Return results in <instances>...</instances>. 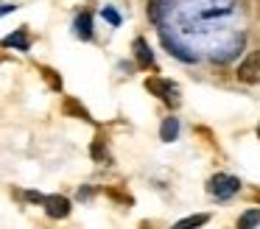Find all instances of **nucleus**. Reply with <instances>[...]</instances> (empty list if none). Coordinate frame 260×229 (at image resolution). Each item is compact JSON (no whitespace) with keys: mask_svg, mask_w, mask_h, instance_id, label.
Returning <instances> with one entry per match:
<instances>
[{"mask_svg":"<svg viewBox=\"0 0 260 229\" xmlns=\"http://www.w3.org/2000/svg\"><path fill=\"white\" fill-rule=\"evenodd\" d=\"M146 89H148V92H154L157 98H162L165 104L179 106V89H176V84L165 81V78H148V81H146Z\"/></svg>","mask_w":260,"mask_h":229,"instance_id":"obj_2","label":"nucleus"},{"mask_svg":"<svg viewBox=\"0 0 260 229\" xmlns=\"http://www.w3.org/2000/svg\"><path fill=\"white\" fill-rule=\"evenodd\" d=\"M168 3L171 0H148V17H151L154 22H159L162 20V11L168 9Z\"/></svg>","mask_w":260,"mask_h":229,"instance_id":"obj_11","label":"nucleus"},{"mask_svg":"<svg viewBox=\"0 0 260 229\" xmlns=\"http://www.w3.org/2000/svg\"><path fill=\"white\" fill-rule=\"evenodd\" d=\"M238 78L246 84L260 81V53H252L243 64H238Z\"/></svg>","mask_w":260,"mask_h":229,"instance_id":"obj_3","label":"nucleus"},{"mask_svg":"<svg viewBox=\"0 0 260 229\" xmlns=\"http://www.w3.org/2000/svg\"><path fill=\"white\" fill-rule=\"evenodd\" d=\"M176 134H179V117H165L162 126H159V137L171 143V140H176Z\"/></svg>","mask_w":260,"mask_h":229,"instance_id":"obj_7","label":"nucleus"},{"mask_svg":"<svg viewBox=\"0 0 260 229\" xmlns=\"http://www.w3.org/2000/svg\"><path fill=\"white\" fill-rule=\"evenodd\" d=\"M260 226V210H246L238 218V229H257Z\"/></svg>","mask_w":260,"mask_h":229,"instance_id":"obj_10","label":"nucleus"},{"mask_svg":"<svg viewBox=\"0 0 260 229\" xmlns=\"http://www.w3.org/2000/svg\"><path fill=\"white\" fill-rule=\"evenodd\" d=\"M90 154H92V159H98V162H107V159H109V154H107V145H104V140H101V137H98L95 143H92Z\"/></svg>","mask_w":260,"mask_h":229,"instance_id":"obj_13","label":"nucleus"},{"mask_svg":"<svg viewBox=\"0 0 260 229\" xmlns=\"http://www.w3.org/2000/svg\"><path fill=\"white\" fill-rule=\"evenodd\" d=\"M14 9H17V6H0V17L9 14V11H14Z\"/></svg>","mask_w":260,"mask_h":229,"instance_id":"obj_15","label":"nucleus"},{"mask_svg":"<svg viewBox=\"0 0 260 229\" xmlns=\"http://www.w3.org/2000/svg\"><path fill=\"white\" fill-rule=\"evenodd\" d=\"M104 20H109L112 25H120V14L115 9H104Z\"/></svg>","mask_w":260,"mask_h":229,"instance_id":"obj_14","label":"nucleus"},{"mask_svg":"<svg viewBox=\"0 0 260 229\" xmlns=\"http://www.w3.org/2000/svg\"><path fill=\"white\" fill-rule=\"evenodd\" d=\"M25 195H28V201H42L45 199V195H40V193H25Z\"/></svg>","mask_w":260,"mask_h":229,"instance_id":"obj_16","label":"nucleus"},{"mask_svg":"<svg viewBox=\"0 0 260 229\" xmlns=\"http://www.w3.org/2000/svg\"><path fill=\"white\" fill-rule=\"evenodd\" d=\"M135 59H137L140 67H151L154 64V53H151V48H148L146 39H135Z\"/></svg>","mask_w":260,"mask_h":229,"instance_id":"obj_5","label":"nucleus"},{"mask_svg":"<svg viewBox=\"0 0 260 229\" xmlns=\"http://www.w3.org/2000/svg\"><path fill=\"white\" fill-rule=\"evenodd\" d=\"M207 221H210V215L199 212V215H190V218H182V221H176L171 229H199V226H204Z\"/></svg>","mask_w":260,"mask_h":229,"instance_id":"obj_8","label":"nucleus"},{"mask_svg":"<svg viewBox=\"0 0 260 229\" xmlns=\"http://www.w3.org/2000/svg\"><path fill=\"white\" fill-rule=\"evenodd\" d=\"M76 34H79L81 39H90L92 37V17L87 14V11H81V14L76 17Z\"/></svg>","mask_w":260,"mask_h":229,"instance_id":"obj_9","label":"nucleus"},{"mask_svg":"<svg viewBox=\"0 0 260 229\" xmlns=\"http://www.w3.org/2000/svg\"><path fill=\"white\" fill-rule=\"evenodd\" d=\"M64 112H68V115L81 117V120H90V112H87L84 106L79 104V101H73V98H68V101H64Z\"/></svg>","mask_w":260,"mask_h":229,"instance_id":"obj_12","label":"nucleus"},{"mask_svg":"<svg viewBox=\"0 0 260 229\" xmlns=\"http://www.w3.org/2000/svg\"><path fill=\"white\" fill-rule=\"evenodd\" d=\"M257 137H260V126H257Z\"/></svg>","mask_w":260,"mask_h":229,"instance_id":"obj_17","label":"nucleus"},{"mask_svg":"<svg viewBox=\"0 0 260 229\" xmlns=\"http://www.w3.org/2000/svg\"><path fill=\"white\" fill-rule=\"evenodd\" d=\"M42 204H45V212L51 218H68L70 215V201L64 195H45Z\"/></svg>","mask_w":260,"mask_h":229,"instance_id":"obj_4","label":"nucleus"},{"mask_svg":"<svg viewBox=\"0 0 260 229\" xmlns=\"http://www.w3.org/2000/svg\"><path fill=\"white\" fill-rule=\"evenodd\" d=\"M207 190H210V195L224 201V199H230V195H235L238 190H241V182H238V176H230V173H215L207 182Z\"/></svg>","mask_w":260,"mask_h":229,"instance_id":"obj_1","label":"nucleus"},{"mask_svg":"<svg viewBox=\"0 0 260 229\" xmlns=\"http://www.w3.org/2000/svg\"><path fill=\"white\" fill-rule=\"evenodd\" d=\"M31 39H28V31L25 28H20V31L9 34L6 39H3V48H17V50H28Z\"/></svg>","mask_w":260,"mask_h":229,"instance_id":"obj_6","label":"nucleus"}]
</instances>
